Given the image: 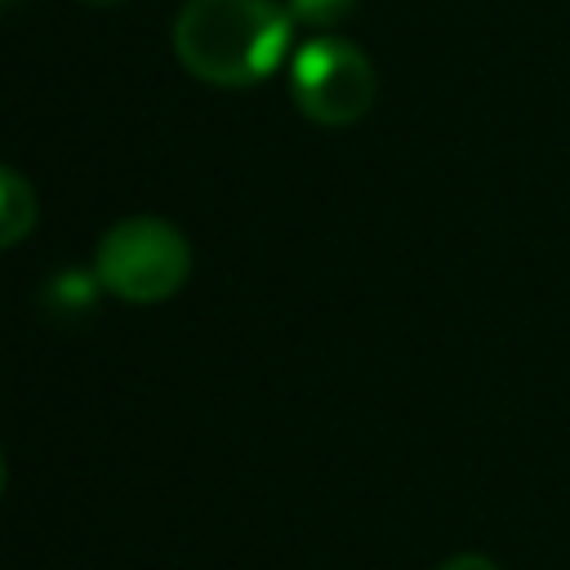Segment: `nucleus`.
I'll return each instance as SVG.
<instances>
[{
  "instance_id": "nucleus-1",
  "label": "nucleus",
  "mask_w": 570,
  "mask_h": 570,
  "mask_svg": "<svg viewBox=\"0 0 570 570\" xmlns=\"http://www.w3.org/2000/svg\"><path fill=\"white\" fill-rule=\"evenodd\" d=\"M289 49V9L276 0H187L174 18L178 62L218 89L258 85Z\"/></svg>"
},
{
  "instance_id": "nucleus-2",
  "label": "nucleus",
  "mask_w": 570,
  "mask_h": 570,
  "mask_svg": "<svg viewBox=\"0 0 570 570\" xmlns=\"http://www.w3.org/2000/svg\"><path fill=\"white\" fill-rule=\"evenodd\" d=\"M191 272V245L165 218H120L94 249V276L120 303H165Z\"/></svg>"
},
{
  "instance_id": "nucleus-3",
  "label": "nucleus",
  "mask_w": 570,
  "mask_h": 570,
  "mask_svg": "<svg viewBox=\"0 0 570 570\" xmlns=\"http://www.w3.org/2000/svg\"><path fill=\"white\" fill-rule=\"evenodd\" d=\"M289 89L307 120L338 129V125H356L374 107L379 80H374L370 58L356 45L338 36H316L294 53Z\"/></svg>"
},
{
  "instance_id": "nucleus-4",
  "label": "nucleus",
  "mask_w": 570,
  "mask_h": 570,
  "mask_svg": "<svg viewBox=\"0 0 570 570\" xmlns=\"http://www.w3.org/2000/svg\"><path fill=\"white\" fill-rule=\"evenodd\" d=\"M36 214H40V205H36L31 183L0 165V249L18 245L36 227Z\"/></svg>"
},
{
  "instance_id": "nucleus-5",
  "label": "nucleus",
  "mask_w": 570,
  "mask_h": 570,
  "mask_svg": "<svg viewBox=\"0 0 570 570\" xmlns=\"http://www.w3.org/2000/svg\"><path fill=\"white\" fill-rule=\"evenodd\" d=\"M98 285H102L98 276H85V272H58V276L45 285L40 303H45V312H53V316H80V312L94 307Z\"/></svg>"
},
{
  "instance_id": "nucleus-6",
  "label": "nucleus",
  "mask_w": 570,
  "mask_h": 570,
  "mask_svg": "<svg viewBox=\"0 0 570 570\" xmlns=\"http://www.w3.org/2000/svg\"><path fill=\"white\" fill-rule=\"evenodd\" d=\"M289 18L294 22H307V27H338L347 22V13L356 9V0H285Z\"/></svg>"
},
{
  "instance_id": "nucleus-7",
  "label": "nucleus",
  "mask_w": 570,
  "mask_h": 570,
  "mask_svg": "<svg viewBox=\"0 0 570 570\" xmlns=\"http://www.w3.org/2000/svg\"><path fill=\"white\" fill-rule=\"evenodd\" d=\"M441 570H499L490 557H481V552H459V557H450Z\"/></svg>"
},
{
  "instance_id": "nucleus-8",
  "label": "nucleus",
  "mask_w": 570,
  "mask_h": 570,
  "mask_svg": "<svg viewBox=\"0 0 570 570\" xmlns=\"http://www.w3.org/2000/svg\"><path fill=\"white\" fill-rule=\"evenodd\" d=\"M0 490H4V459H0Z\"/></svg>"
},
{
  "instance_id": "nucleus-9",
  "label": "nucleus",
  "mask_w": 570,
  "mask_h": 570,
  "mask_svg": "<svg viewBox=\"0 0 570 570\" xmlns=\"http://www.w3.org/2000/svg\"><path fill=\"white\" fill-rule=\"evenodd\" d=\"M89 4H116V0H89Z\"/></svg>"
},
{
  "instance_id": "nucleus-10",
  "label": "nucleus",
  "mask_w": 570,
  "mask_h": 570,
  "mask_svg": "<svg viewBox=\"0 0 570 570\" xmlns=\"http://www.w3.org/2000/svg\"><path fill=\"white\" fill-rule=\"evenodd\" d=\"M4 4H18V0H0V9H4Z\"/></svg>"
}]
</instances>
